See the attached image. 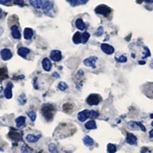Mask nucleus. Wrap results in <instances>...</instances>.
Returning a JSON list of instances; mask_svg holds the SVG:
<instances>
[{
    "label": "nucleus",
    "mask_w": 153,
    "mask_h": 153,
    "mask_svg": "<svg viewBox=\"0 0 153 153\" xmlns=\"http://www.w3.org/2000/svg\"><path fill=\"white\" fill-rule=\"evenodd\" d=\"M55 110L54 107L51 104H44L42 108V114L45 119L48 121H50L54 117Z\"/></svg>",
    "instance_id": "1"
},
{
    "label": "nucleus",
    "mask_w": 153,
    "mask_h": 153,
    "mask_svg": "<svg viewBox=\"0 0 153 153\" xmlns=\"http://www.w3.org/2000/svg\"><path fill=\"white\" fill-rule=\"evenodd\" d=\"M101 101V97L99 94H91L87 98V103L90 106H97Z\"/></svg>",
    "instance_id": "2"
},
{
    "label": "nucleus",
    "mask_w": 153,
    "mask_h": 153,
    "mask_svg": "<svg viewBox=\"0 0 153 153\" xmlns=\"http://www.w3.org/2000/svg\"><path fill=\"white\" fill-rule=\"evenodd\" d=\"M42 9L45 14L48 16H52V14L54 12V5L50 1H45L42 5Z\"/></svg>",
    "instance_id": "3"
},
{
    "label": "nucleus",
    "mask_w": 153,
    "mask_h": 153,
    "mask_svg": "<svg viewBox=\"0 0 153 153\" xmlns=\"http://www.w3.org/2000/svg\"><path fill=\"white\" fill-rule=\"evenodd\" d=\"M127 126L129 129H132V130H139V129H141L143 132H146V129L145 126L143 124H142L141 123L139 122H136V121H129V122L127 123Z\"/></svg>",
    "instance_id": "4"
},
{
    "label": "nucleus",
    "mask_w": 153,
    "mask_h": 153,
    "mask_svg": "<svg viewBox=\"0 0 153 153\" xmlns=\"http://www.w3.org/2000/svg\"><path fill=\"white\" fill-rule=\"evenodd\" d=\"M112 10L110 7H108L107 5H98L97 7L95 9V12L99 15H102L103 16H107L111 13Z\"/></svg>",
    "instance_id": "5"
},
{
    "label": "nucleus",
    "mask_w": 153,
    "mask_h": 153,
    "mask_svg": "<svg viewBox=\"0 0 153 153\" xmlns=\"http://www.w3.org/2000/svg\"><path fill=\"white\" fill-rule=\"evenodd\" d=\"M97 59L98 58L96 56H91V57H89L87 58H86V59H84V61H83V64L86 67L96 68V63H97Z\"/></svg>",
    "instance_id": "6"
},
{
    "label": "nucleus",
    "mask_w": 153,
    "mask_h": 153,
    "mask_svg": "<svg viewBox=\"0 0 153 153\" xmlns=\"http://www.w3.org/2000/svg\"><path fill=\"white\" fill-rule=\"evenodd\" d=\"M89 117H91V110H84L83 111L79 112L77 114V120L81 123L85 122Z\"/></svg>",
    "instance_id": "7"
},
{
    "label": "nucleus",
    "mask_w": 153,
    "mask_h": 153,
    "mask_svg": "<svg viewBox=\"0 0 153 153\" xmlns=\"http://www.w3.org/2000/svg\"><path fill=\"white\" fill-rule=\"evenodd\" d=\"M0 56L3 61H9L12 57V52L11 51L10 49L3 48L0 51Z\"/></svg>",
    "instance_id": "8"
},
{
    "label": "nucleus",
    "mask_w": 153,
    "mask_h": 153,
    "mask_svg": "<svg viewBox=\"0 0 153 153\" xmlns=\"http://www.w3.org/2000/svg\"><path fill=\"white\" fill-rule=\"evenodd\" d=\"M50 57L52 61H55V62H59L62 59V54H61V51L59 50H53L51 51V52L50 53Z\"/></svg>",
    "instance_id": "9"
},
{
    "label": "nucleus",
    "mask_w": 153,
    "mask_h": 153,
    "mask_svg": "<svg viewBox=\"0 0 153 153\" xmlns=\"http://www.w3.org/2000/svg\"><path fill=\"white\" fill-rule=\"evenodd\" d=\"M100 48L101 50L103 51V53L108 54V55L113 54L115 51L114 48L112 45H109V44H102L100 45Z\"/></svg>",
    "instance_id": "10"
},
{
    "label": "nucleus",
    "mask_w": 153,
    "mask_h": 153,
    "mask_svg": "<svg viewBox=\"0 0 153 153\" xmlns=\"http://www.w3.org/2000/svg\"><path fill=\"white\" fill-rule=\"evenodd\" d=\"M126 141L128 144L131 145V146H136V145H137V137L132 133L129 132L126 135Z\"/></svg>",
    "instance_id": "11"
},
{
    "label": "nucleus",
    "mask_w": 153,
    "mask_h": 153,
    "mask_svg": "<svg viewBox=\"0 0 153 153\" xmlns=\"http://www.w3.org/2000/svg\"><path fill=\"white\" fill-rule=\"evenodd\" d=\"M12 87H13V84H12V83L9 82L7 84V86H6L5 90H4V96H5V97L6 99L9 100L12 97Z\"/></svg>",
    "instance_id": "12"
},
{
    "label": "nucleus",
    "mask_w": 153,
    "mask_h": 153,
    "mask_svg": "<svg viewBox=\"0 0 153 153\" xmlns=\"http://www.w3.org/2000/svg\"><path fill=\"white\" fill-rule=\"evenodd\" d=\"M42 66L44 71H50L51 69V67H52V64H51V62L49 58L45 57V58L42 59Z\"/></svg>",
    "instance_id": "13"
},
{
    "label": "nucleus",
    "mask_w": 153,
    "mask_h": 153,
    "mask_svg": "<svg viewBox=\"0 0 153 153\" xmlns=\"http://www.w3.org/2000/svg\"><path fill=\"white\" fill-rule=\"evenodd\" d=\"M11 34H12V38L16 40H19L21 38V33L19 31V28L17 25H12L11 27Z\"/></svg>",
    "instance_id": "14"
},
{
    "label": "nucleus",
    "mask_w": 153,
    "mask_h": 153,
    "mask_svg": "<svg viewBox=\"0 0 153 153\" xmlns=\"http://www.w3.org/2000/svg\"><path fill=\"white\" fill-rule=\"evenodd\" d=\"M40 135H37V136H35V135H33V134H28V135L26 136V137H25V139H26V141L28 142V143H35L40 139Z\"/></svg>",
    "instance_id": "15"
},
{
    "label": "nucleus",
    "mask_w": 153,
    "mask_h": 153,
    "mask_svg": "<svg viewBox=\"0 0 153 153\" xmlns=\"http://www.w3.org/2000/svg\"><path fill=\"white\" fill-rule=\"evenodd\" d=\"M30 52H31V51H30V49L28 48L21 47L18 49V54H19L20 57H24V58L25 57H26V56L28 55Z\"/></svg>",
    "instance_id": "16"
},
{
    "label": "nucleus",
    "mask_w": 153,
    "mask_h": 153,
    "mask_svg": "<svg viewBox=\"0 0 153 153\" xmlns=\"http://www.w3.org/2000/svg\"><path fill=\"white\" fill-rule=\"evenodd\" d=\"M34 35V31L30 28H25L24 29V38L25 40H31Z\"/></svg>",
    "instance_id": "17"
},
{
    "label": "nucleus",
    "mask_w": 153,
    "mask_h": 153,
    "mask_svg": "<svg viewBox=\"0 0 153 153\" xmlns=\"http://www.w3.org/2000/svg\"><path fill=\"white\" fill-rule=\"evenodd\" d=\"M75 25H76V28H78L79 30H81V31L87 28V25L85 24V22L83 21L82 19H76V22H75Z\"/></svg>",
    "instance_id": "18"
},
{
    "label": "nucleus",
    "mask_w": 153,
    "mask_h": 153,
    "mask_svg": "<svg viewBox=\"0 0 153 153\" xmlns=\"http://www.w3.org/2000/svg\"><path fill=\"white\" fill-rule=\"evenodd\" d=\"M25 121H26V118L23 116H20V117H18L16 119V126L18 128H21V127L24 126L25 124Z\"/></svg>",
    "instance_id": "19"
},
{
    "label": "nucleus",
    "mask_w": 153,
    "mask_h": 153,
    "mask_svg": "<svg viewBox=\"0 0 153 153\" xmlns=\"http://www.w3.org/2000/svg\"><path fill=\"white\" fill-rule=\"evenodd\" d=\"M84 127H85L87 129H89V130L96 129L97 128L95 120H89V121H87V122L84 124Z\"/></svg>",
    "instance_id": "20"
},
{
    "label": "nucleus",
    "mask_w": 153,
    "mask_h": 153,
    "mask_svg": "<svg viewBox=\"0 0 153 153\" xmlns=\"http://www.w3.org/2000/svg\"><path fill=\"white\" fill-rule=\"evenodd\" d=\"M28 2L35 9H40L44 3L42 0H28Z\"/></svg>",
    "instance_id": "21"
},
{
    "label": "nucleus",
    "mask_w": 153,
    "mask_h": 153,
    "mask_svg": "<svg viewBox=\"0 0 153 153\" xmlns=\"http://www.w3.org/2000/svg\"><path fill=\"white\" fill-rule=\"evenodd\" d=\"M83 143L87 147H90V146H92L94 144V140L89 136H84V138L83 139Z\"/></svg>",
    "instance_id": "22"
},
{
    "label": "nucleus",
    "mask_w": 153,
    "mask_h": 153,
    "mask_svg": "<svg viewBox=\"0 0 153 153\" xmlns=\"http://www.w3.org/2000/svg\"><path fill=\"white\" fill-rule=\"evenodd\" d=\"M73 42L75 45H79L81 43V33L79 31L75 32L73 36Z\"/></svg>",
    "instance_id": "23"
},
{
    "label": "nucleus",
    "mask_w": 153,
    "mask_h": 153,
    "mask_svg": "<svg viewBox=\"0 0 153 153\" xmlns=\"http://www.w3.org/2000/svg\"><path fill=\"white\" fill-rule=\"evenodd\" d=\"M27 102V97L26 95L25 94H22L21 95H19V97H18V103H19V105L21 106H23Z\"/></svg>",
    "instance_id": "24"
},
{
    "label": "nucleus",
    "mask_w": 153,
    "mask_h": 153,
    "mask_svg": "<svg viewBox=\"0 0 153 153\" xmlns=\"http://www.w3.org/2000/svg\"><path fill=\"white\" fill-rule=\"evenodd\" d=\"M91 37V35L90 33H88L87 31H85L84 33L81 34V43L82 44H86L87 42H88L89 38Z\"/></svg>",
    "instance_id": "25"
},
{
    "label": "nucleus",
    "mask_w": 153,
    "mask_h": 153,
    "mask_svg": "<svg viewBox=\"0 0 153 153\" xmlns=\"http://www.w3.org/2000/svg\"><path fill=\"white\" fill-rule=\"evenodd\" d=\"M48 150L51 153H58V149L55 144L54 143H50L48 145Z\"/></svg>",
    "instance_id": "26"
},
{
    "label": "nucleus",
    "mask_w": 153,
    "mask_h": 153,
    "mask_svg": "<svg viewBox=\"0 0 153 153\" xmlns=\"http://www.w3.org/2000/svg\"><path fill=\"white\" fill-rule=\"evenodd\" d=\"M57 88L61 91H65L68 89V85L65 82H60L58 85H57Z\"/></svg>",
    "instance_id": "27"
},
{
    "label": "nucleus",
    "mask_w": 153,
    "mask_h": 153,
    "mask_svg": "<svg viewBox=\"0 0 153 153\" xmlns=\"http://www.w3.org/2000/svg\"><path fill=\"white\" fill-rule=\"evenodd\" d=\"M117 152V146L114 144L109 143L107 145V152L108 153H115Z\"/></svg>",
    "instance_id": "28"
},
{
    "label": "nucleus",
    "mask_w": 153,
    "mask_h": 153,
    "mask_svg": "<svg viewBox=\"0 0 153 153\" xmlns=\"http://www.w3.org/2000/svg\"><path fill=\"white\" fill-rule=\"evenodd\" d=\"M27 115H28V117H29L30 120H31L32 122L35 121L37 117V114L34 110H30V111L27 112Z\"/></svg>",
    "instance_id": "29"
},
{
    "label": "nucleus",
    "mask_w": 153,
    "mask_h": 153,
    "mask_svg": "<svg viewBox=\"0 0 153 153\" xmlns=\"http://www.w3.org/2000/svg\"><path fill=\"white\" fill-rule=\"evenodd\" d=\"M115 61L118 63H126L127 61V57L124 55L121 56H117L115 57Z\"/></svg>",
    "instance_id": "30"
},
{
    "label": "nucleus",
    "mask_w": 153,
    "mask_h": 153,
    "mask_svg": "<svg viewBox=\"0 0 153 153\" xmlns=\"http://www.w3.org/2000/svg\"><path fill=\"white\" fill-rule=\"evenodd\" d=\"M103 32H104V30H103V28L102 26H100L99 28L97 29V31H95V33H94V35L97 37H100L103 35Z\"/></svg>",
    "instance_id": "31"
},
{
    "label": "nucleus",
    "mask_w": 153,
    "mask_h": 153,
    "mask_svg": "<svg viewBox=\"0 0 153 153\" xmlns=\"http://www.w3.org/2000/svg\"><path fill=\"white\" fill-rule=\"evenodd\" d=\"M62 109L65 110V112H69V111H71L72 109H73V106H72L71 103H65V104H64V106H62Z\"/></svg>",
    "instance_id": "32"
},
{
    "label": "nucleus",
    "mask_w": 153,
    "mask_h": 153,
    "mask_svg": "<svg viewBox=\"0 0 153 153\" xmlns=\"http://www.w3.org/2000/svg\"><path fill=\"white\" fill-rule=\"evenodd\" d=\"M100 113L97 111H95V110H91V118L96 119L99 117Z\"/></svg>",
    "instance_id": "33"
},
{
    "label": "nucleus",
    "mask_w": 153,
    "mask_h": 153,
    "mask_svg": "<svg viewBox=\"0 0 153 153\" xmlns=\"http://www.w3.org/2000/svg\"><path fill=\"white\" fill-rule=\"evenodd\" d=\"M67 2H69L72 6H75L78 4V0H66Z\"/></svg>",
    "instance_id": "34"
},
{
    "label": "nucleus",
    "mask_w": 153,
    "mask_h": 153,
    "mask_svg": "<svg viewBox=\"0 0 153 153\" xmlns=\"http://www.w3.org/2000/svg\"><path fill=\"white\" fill-rule=\"evenodd\" d=\"M14 1L15 4H17V5H22L23 2H24V0H13Z\"/></svg>",
    "instance_id": "35"
},
{
    "label": "nucleus",
    "mask_w": 153,
    "mask_h": 153,
    "mask_svg": "<svg viewBox=\"0 0 153 153\" xmlns=\"http://www.w3.org/2000/svg\"><path fill=\"white\" fill-rule=\"evenodd\" d=\"M11 0H0V3L2 4V5H5V4L9 3Z\"/></svg>",
    "instance_id": "36"
},
{
    "label": "nucleus",
    "mask_w": 153,
    "mask_h": 153,
    "mask_svg": "<svg viewBox=\"0 0 153 153\" xmlns=\"http://www.w3.org/2000/svg\"><path fill=\"white\" fill-rule=\"evenodd\" d=\"M89 0H78V3L81 4V5H84V4L87 3Z\"/></svg>",
    "instance_id": "37"
},
{
    "label": "nucleus",
    "mask_w": 153,
    "mask_h": 153,
    "mask_svg": "<svg viewBox=\"0 0 153 153\" xmlns=\"http://www.w3.org/2000/svg\"><path fill=\"white\" fill-rule=\"evenodd\" d=\"M52 75L54 76V77H57V78H59V77H60L59 74H58L57 73H56V72H54V73L52 74Z\"/></svg>",
    "instance_id": "38"
},
{
    "label": "nucleus",
    "mask_w": 153,
    "mask_h": 153,
    "mask_svg": "<svg viewBox=\"0 0 153 153\" xmlns=\"http://www.w3.org/2000/svg\"><path fill=\"white\" fill-rule=\"evenodd\" d=\"M149 137L150 138H153V129L150 130V132H149Z\"/></svg>",
    "instance_id": "39"
},
{
    "label": "nucleus",
    "mask_w": 153,
    "mask_h": 153,
    "mask_svg": "<svg viewBox=\"0 0 153 153\" xmlns=\"http://www.w3.org/2000/svg\"><path fill=\"white\" fill-rule=\"evenodd\" d=\"M3 34V28L2 27H0V36Z\"/></svg>",
    "instance_id": "40"
},
{
    "label": "nucleus",
    "mask_w": 153,
    "mask_h": 153,
    "mask_svg": "<svg viewBox=\"0 0 153 153\" xmlns=\"http://www.w3.org/2000/svg\"><path fill=\"white\" fill-rule=\"evenodd\" d=\"M146 2H148V3H152L153 0H145Z\"/></svg>",
    "instance_id": "41"
},
{
    "label": "nucleus",
    "mask_w": 153,
    "mask_h": 153,
    "mask_svg": "<svg viewBox=\"0 0 153 153\" xmlns=\"http://www.w3.org/2000/svg\"><path fill=\"white\" fill-rule=\"evenodd\" d=\"M139 65H145V64H146V62H145V61H139Z\"/></svg>",
    "instance_id": "42"
},
{
    "label": "nucleus",
    "mask_w": 153,
    "mask_h": 153,
    "mask_svg": "<svg viewBox=\"0 0 153 153\" xmlns=\"http://www.w3.org/2000/svg\"><path fill=\"white\" fill-rule=\"evenodd\" d=\"M2 91H3V88L2 87H0V97H1V94H2Z\"/></svg>",
    "instance_id": "43"
},
{
    "label": "nucleus",
    "mask_w": 153,
    "mask_h": 153,
    "mask_svg": "<svg viewBox=\"0 0 153 153\" xmlns=\"http://www.w3.org/2000/svg\"><path fill=\"white\" fill-rule=\"evenodd\" d=\"M2 151H3V149H2L0 147V152H2Z\"/></svg>",
    "instance_id": "44"
},
{
    "label": "nucleus",
    "mask_w": 153,
    "mask_h": 153,
    "mask_svg": "<svg viewBox=\"0 0 153 153\" xmlns=\"http://www.w3.org/2000/svg\"><path fill=\"white\" fill-rule=\"evenodd\" d=\"M151 125H152V126H153V121H152V123H151Z\"/></svg>",
    "instance_id": "45"
},
{
    "label": "nucleus",
    "mask_w": 153,
    "mask_h": 153,
    "mask_svg": "<svg viewBox=\"0 0 153 153\" xmlns=\"http://www.w3.org/2000/svg\"><path fill=\"white\" fill-rule=\"evenodd\" d=\"M152 93H153V88H152Z\"/></svg>",
    "instance_id": "46"
}]
</instances>
